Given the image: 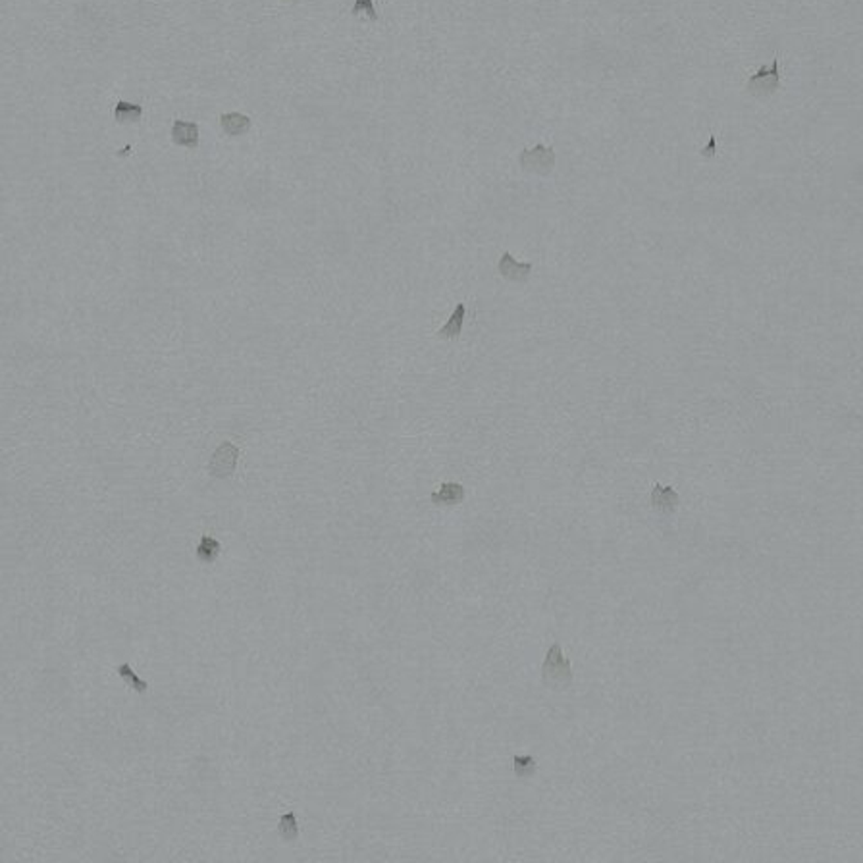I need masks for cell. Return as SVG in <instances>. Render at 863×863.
Segmentation results:
<instances>
[{"mask_svg": "<svg viewBox=\"0 0 863 863\" xmlns=\"http://www.w3.org/2000/svg\"><path fill=\"white\" fill-rule=\"evenodd\" d=\"M518 166L528 174L547 178L555 168V150L551 147H545V145H536L532 149H525L518 154Z\"/></svg>", "mask_w": 863, "mask_h": 863, "instance_id": "1", "label": "cell"}, {"mask_svg": "<svg viewBox=\"0 0 863 863\" xmlns=\"http://www.w3.org/2000/svg\"><path fill=\"white\" fill-rule=\"evenodd\" d=\"M237 460H239V447L235 443H232V441L220 443L216 447L214 453H212L210 460H208V474H210V478H232L235 469H237Z\"/></svg>", "mask_w": 863, "mask_h": 863, "instance_id": "2", "label": "cell"}, {"mask_svg": "<svg viewBox=\"0 0 863 863\" xmlns=\"http://www.w3.org/2000/svg\"><path fill=\"white\" fill-rule=\"evenodd\" d=\"M780 87V74H779V58H773V62L767 66H761L755 74L751 75L746 83V91L751 97H771L777 93Z\"/></svg>", "mask_w": 863, "mask_h": 863, "instance_id": "3", "label": "cell"}, {"mask_svg": "<svg viewBox=\"0 0 863 863\" xmlns=\"http://www.w3.org/2000/svg\"><path fill=\"white\" fill-rule=\"evenodd\" d=\"M498 270L501 274V278H505L507 282L526 283L528 276L532 274V263H518L513 258V254L505 251L499 258Z\"/></svg>", "mask_w": 863, "mask_h": 863, "instance_id": "4", "label": "cell"}, {"mask_svg": "<svg viewBox=\"0 0 863 863\" xmlns=\"http://www.w3.org/2000/svg\"><path fill=\"white\" fill-rule=\"evenodd\" d=\"M172 143L178 147H187V149H197L199 141H201V132L195 122H185V120H176L172 123V132H170Z\"/></svg>", "mask_w": 863, "mask_h": 863, "instance_id": "5", "label": "cell"}, {"mask_svg": "<svg viewBox=\"0 0 863 863\" xmlns=\"http://www.w3.org/2000/svg\"><path fill=\"white\" fill-rule=\"evenodd\" d=\"M251 118L241 112H225L220 116V128L230 137H241L251 130Z\"/></svg>", "mask_w": 863, "mask_h": 863, "instance_id": "6", "label": "cell"}, {"mask_svg": "<svg viewBox=\"0 0 863 863\" xmlns=\"http://www.w3.org/2000/svg\"><path fill=\"white\" fill-rule=\"evenodd\" d=\"M465 316H467V305L465 303H459L455 310H453V314L449 316V320L438 329V338L441 339H457L460 336V332H463V326H465Z\"/></svg>", "mask_w": 863, "mask_h": 863, "instance_id": "7", "label": "cell"}, {"mask_svg": "<svg viewBox=\"0 0 863 863\" xmlns=\"http://www.w3.org/2000/svg\"><path fill=\"white\" fill-rule=\"evenodd\" d=\"M463 499H465V488L455 482H445L441 484L438 491L432 494V501L436 505H457Z\"/></svg>", "mask_w": 863, "mask_h": 863, "instance_id": "8", "label": "cell"}, {"mask_svg": "<svg viewBox=\"0 0 863 863\" xmlns=\"http://www.w3.org/2000/svg\"><path fill=\"white\" fill-rule=\"evenodd\" d=\"M143 106L141 104L128 103V101H120L114 108V118L118 123H135L141 120Z\"/></svg>", "mask_w": 863, "mask_h": 863, "instance_id": "9", "label": "cell"}, {"mask_svg": "<svg viewBox=\"0 0 863 863\" xmlns=\"http://www.w3.org/2000/svg\"><path fill=\"white\" fill-rule=\"evenodd\" d=\"M651 501H653V507L659 509V511H673L678 503V496H676L675 489L671 488H663V486H656L653 488V494H651Z\"/></svg>", "mask_w": 863, "mask_h": 863, "instance_id": "10", "label": "cell"}, {"mask_svg": "<svg viewBox=\"0 0 863 863\" xmlns=\"http://www.w3.org/2000/svg\"><path fill=\"white\" fill-rule=\"evenodd\" d=\"M220 551H222V545H220L218 540L210 538V536H203L201 538V544L197 547V559L203 561V563H212V561H216V557L220 555Z\"/></svg>", "mask_w": 863, "mask_h": 863, "instance_id": "11", "label": "cell"}, {"mask_svg": "<svg viewBox=\"0 0 863 863\" xmlns=\"http://www.w3.org/2000/svg\"><path fill=\"white\" fill-rule=\"evenodd\" d=\"M280 836L287 842H293L299 836V825H297V817L295 813H285L280 817V825H278Z\"/></svg>", "mask_w": 863, "mask_h": 863, "instance_id": "12", "label": "cell"}, {"mask_svg": "<svg viewBox=\"0 0 863 863\" xmlns=\"http://www.w3.org/2000/svg\"><path fill=\"white\" fill-rule=\"evenodd\" d=\"M118 675L122 676L123 680L132 686L135 692H139V694H145V692L149 690V684H147L143 678H139V676L135 675V671L132 669V665H128V663H123V665L118 667Z\"/></svg>", "mask_w": 863, "mask_h": 863, "instance_id": "13", "label": "cell"}, {"mask_svg": "<svg viewBox=\"0 0 863 863\" xmlns=\"http://www.w3.org/2000/svg\"><path fill=\"white\" fill-rule=\"evenodd\" d=\"M358 14H365L366 18L372 19V21L378 19V12H376L372 0H355V6L351 8V16H358Z\"/></svg>", "mask_w": 863, "mask_h": 863, "instance_id": "14", "label": "cell"}, {"mask_svg": "<svg viewBox=\"0 0 863 863\" xmlns=\"http://www.w3.org/2000/svg\"><path fill=\"white\" fill-rule=\"evenodd\" d=\"M290 2H299V0H290Z\"/></svg>", "mask_w": 863, "mask_h": 863, "instance_id": "15", "label": "cell"}]
</instances>
